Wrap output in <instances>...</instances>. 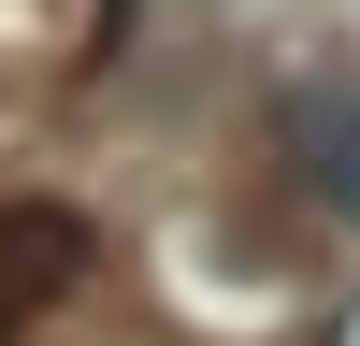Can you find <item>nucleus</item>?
I'll list each match as a JSON object with an SVG mask.
<instances>
[{
  "label": "nucleus",
  "mask_w": 360,
  "mask_h": 346,
  "mask_svg": "<svg viewBox=\"0 0 360 346\" xmlns=\"http://www.w3.org/2000/svg\"><path fill=\"white\" fill-rule=\"evenodd\" d=\"M274 144H288V173L360 231V72H288L274 86Z\"/></svg>",
  "instance_id": "nucleus-1"
},
{
  "label": "nucleus",
  "mask_w": 360,
  "mask_h": 346,
  "mask_svg": "<svg viewBox=\"0 0 360 346\" xmlns=\"http://www.w3.org/2000/svg\"><path fill=\"white\" fill-rule=\"evenodd\" d=\"M72 274H86V217L72 202H0V346H15Z\"/></svg>",
  "instance_id": "nucleus-2"
}]
</instances>
